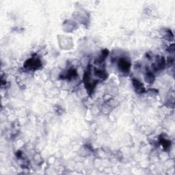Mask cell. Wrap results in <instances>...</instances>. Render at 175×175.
Here are the masks:
<instances>
[{
    "label": "cell",
    "instance_id": "7a4b0ae2",
    "mask_svg": "<svg viewBox=\"0 0 175 175\" xmlns=\"http://www.w3.org/2000/svg\"><path fill=\"white\" fill-rule=\"evenodd\" d=\"M39 65H41L39 60L32 59V60H29L28 61H27L25 66L28 68H31L32 69V68H37L39 66Z\"/></svg>",
    "mask_w": 175,
    "mask_h": 175
},
{
    "label": "cell",
    "instance_id": "6da1fadb",
    "mask_svg": "<svg viewBox=\"0 0 175 175\" xmlns=\"http://www.w3.org/2000/svg\"><path fill=\"white\" fill-rule=\"evenodd\" d=\"M120 70L122 72H129L130 68V63L125 59H121L119 62Z\"/></svg>",
    "mask_w": 175,
    "mask_h": 175
},
{
    "label": "cell",
    "instance_id": "3957f363",
    "mask_svg": "<svg viewBox=\"0 0 175 175\" xmlns=\"http://www.w3.org/2000/svg\"><path fill=\"white\" fill-rule=\"evenodd\" d=\"M133 84H134L135 88L136 89L137 92L142 93L144 91V86H143V85L142 84V83L139 82L138 80H133Z\"/></svg>",
    "mask_w": 175,
    "mask_h": 175
}]
</instances>
